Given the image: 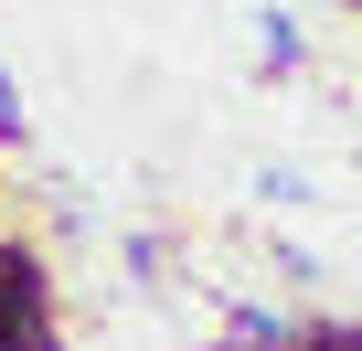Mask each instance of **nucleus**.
Segmentation results:
<instances>
[{
  "instance_id": "1",
  "label": "nucleus",
  "mask_w": 362,
  "mask_h": 351,
  "mask_svg": "<svg viewBox=\"0 0 362 351\" xmlns=\"http://www.w3.org/2000/svg\"><path fill=\"white\" fill-rule=\"evenodd\" d=\"M256 75H309V22L277 11V0L256 11Z\"/></svg>"
},
{
  "instance_id": "3",
  "label": "nucleus",
  "mask_w": 362,
  "mask_h": 351,
  "mask_svg": "<svg viewBox=\"0 0 362 351\" xmlns=\"http://www.w3.org/2000/svg\"><path fill=\"white\" fill-rule=\"evenodd\" d=\"M277 277H288V287H320V256H309V245H288V234H277Z\"/></svg>"
},
{
  "instance_id": "2",
  "label": "nucleus",
  "mask_w": 362,
  "mask_h": 351,
  "mask_svg": "<svg viewBox=\"0 0 362 351\" xmlns=\"http://www.w3.org/2000/svg\"><path fill=\"white\" fill-rule=\"evenodd\" d=\"M256 203H309V170L298 160H256Z\"/></svg>"
},
{
  "instance_id": "4",
  "label": "nucleus",
  "mask_w": 362,
  "mask_h": 351,
  "mask_svg": "<svg viewBox=\"0 0 362 351\" xmlns=\"http://www.w3.org/2000/svg\"><path fill=\"white\" fill-rule=\"evenodd\" d=\"M351 11H362V0H351Z\"/></svg>"
},
{
  "instance_id": "5",
  "label": "nucleus",
  "mask_w": 362,
  "mask_h": 351,
  "mask_svg": "<svg viewBox=\"0 0 362 351\" xmlns=\"http://www.w3.org/2000/svg\"><path fill=\"white\" fill-rule=\"evenodd\" d=\"M351 160H362V149H351Z\"/></svg>"
}]
</instances>
